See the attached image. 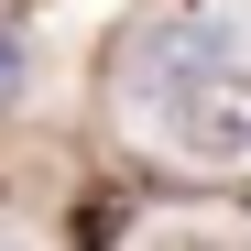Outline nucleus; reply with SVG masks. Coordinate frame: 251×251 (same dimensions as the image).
Returning a JSON list of instances; mask_svg holds the SVG:
<instances>
[{"instance_id":"20e7f679","label":"nucleus","mask_w":251,"mask_h":251,"mask_svg":"<svg viewBox=\"0 0 251 251\" xmlns=\"http://www.w3.org/2000/svg\"><path fill=\"white\" fill-rule=\"evenodd\" d=\"M0 251H22V240H0Z\"/></svg>"},{"instance_id":"f257e3e1","label":"nucleus","mask_w":251,"mask_h":251,"mask_svg":"<svg viewBox=\"0 0 251 251\" xmlns=\"http://www.w3.org/2000/svg\"><path fill=\"white\" fill-rule=\"evenodd\" d=\"M142 88H153V120H164L175 153H197V164H251V66H240L229 44L164 66V76H142Z\"/></svg>"},{"instance_id":"7ed1b4c3","label":"nucleus","mask_w":251,"mask_h":251,"mask_svg":"<svg viewBox=\"0 0 251 251\" xmlns=\"http://www.w3.org/2000/svg\"><path fill=\"white\" fill-rule=\"evenodd\" d=\"M153 251H219V240H197V229H175V240H153Z\"/></svg>"},{"instance_id":"f03ea898","label":"nucleus","mask_w":251,"mask_h":251,"mask_svg":"<svg viewBox=\"0 0 251 251\" xmlns=\"http://www.w3.org/2000/svg\"><path fill=\"white\" fill-rule=\"evenodd\" d=\"M0 88H22V33L0 22Z\"/></svg>"}]
</instances>
